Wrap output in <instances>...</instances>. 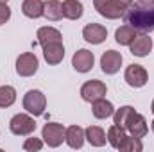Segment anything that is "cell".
<instances>
[{"instance_id":"1","label":"cell","mask_w":154,"mask_h":152,"mask_svg":"<svg viewBox=\"0 0 154 152\" xmlns=\"http://www.w3.org/2000/svg\"><path fill=\"white\" fill-rule=\"evenodd\" d=\"M124 22L131 27H134L140 32H152L154 31V4L149 5H140L133 2L125 13H124Z\"/></svg>"},{"instance_id":"2","label":"cell","mask_w":154,"mask_h":152,"mask_svg":"<svg viewBox=\"0 0 154 152\" xmlns=\"http://www.w3.org/2000/svg\"><path fill=\"white\" fill-rule=\"evenodd\" d=\"M9 129L16 136H29V134H32L36 131V122H34L32 114L16 113L9 122Z\"/></svg>"},{"instance_id":"3","label":"cell","mask_w":154,"mask_h":152,"mask_svg":"<svg viewBox=\"0 0 154 152\" xmlns=\"http://www.w3.org/2000/svg\"><path fill=\"white\" fill-rule=\"evenodd\" d=\"M47 108V97L39 90H29L23 95V109L32 116H41Z\"/></svg>"},{"instance_id":"4","label":"cell","mask_w":154,"mask_h":152,"mask_svg":"<svg viewBox=\"0 0 154 152\" xmlns=\"http://www.w3.org/2000/svg\"><path fill=\"white\" fill-rule=\"evenodd\" d=\"M106 93H108V86L102 81H97V79L86 81L81 86V99L84 102H90V104L102 99V97H106Z\"/></svg>"},{"instance_id":"5","label":"cell","mask_w":154,"mask_h":152,"mask_svg":"<svg viewBox=\"0 0 154 152\" xmlns=\"http://www.w3.org/2000/svg\"><path fill=\"white\" fill-rule=\"evenodd\" d=\"M41 138H43V141H45L48 147L56 149V147H59V145L63 143V140H65V127H63L61 123H57V122H48V123H45L43 129H41Z\"/></svg>"},{"instance_id":"6","label":"cell","mask_w":154,"mask_h":152,"mask_svg":"<svg viewBox=\"0 0 154 152\" xmlns=\"http://www.w3.org/2000/svg\"><path fill=\"white\" fill-rule=\"evenodd\" d=\"M93 5H95L97 13L108 20H118L125 13V7L122 4H118L116 0H93Z\"/></svg>"},{"instance_id":"7","label":"cell","mask_w":154,"mask_h":152,"mask_svg":"<svg viewBox=\"0 0 154 152\" xmlns=\"http://www.w3.org/2000/svg\"><path fill=\"white\" fill-rule=\"evenodd\" d=\"M39 61L32 52H23L16 59V74L20 77H31L38 72Z\"/></svg>"},{"instance_id":"8","label":"cell","mask_w":154,"mask_h":152,"mask_svg":"<svg viewBox=\"0 0 154 152\" xmlns=\"http://www.w3.org/2000/svg\"><path fill=\"white\" fill-rule=\"evenodd\" d=\"M124 79H125V82H127L131 88H142V86L147 84L149 74H147V70H145L142 65H134V63H133V65H129V66L125 68Z\"/></svg>"},{"instance_id":"9","label":"cell","mask_w":154,"mask_h":152,"mask_svg":"<svg viewBox=\"0 0 154 152\" xmlns=\"http://www.w3.org/2000/svg\"><path fill=\"white\" fill-rule=\"evenodd\" d=\"M93 65H95V56H93V52H90L86 48H79L72 57V66L79 74L90 72L93 68Z\"/></svg>"},{"instance_id":"10","label":"cell","mask_w":154,"mask_h":152,"mask_svg":"<svg viewBox=\"0 0 154 152\" xmlns=\"http://www.w3.org/2000/svg\"><path fill=\"white\" fill-rule=\"evenodd\" d=\"M122 61H124V57H122L120 52L106 50L102 54V57H100V68H102V72L106 75H115L120 70V66H122Z\"/></svg>"},{"instance_id":"11","label":"cell","mask_w":154,"mask_h":152,"mask_svg":"<svg viewBox=\"0 0 154 152\" xmlns=\"http://www.w3.org/2000/svg\"><path fill=\"white\" fill-rule=\"evenodd\" d=\"M82 38H84V41H88L91 45H100L108 38V29L100 23H88L82 29Z\"/></svg>"},{"instance_id":"12","label":"cell","mask_w":154,"mask_h":152,"mask_svg":"<svg viewBox=\"0 0 154 152\" xmlns=\"http://www.w3.org/2000/svg\"><path fill=\"white\" fill-rule=\"evenodd\" d=\"M43 57L48 65H59L65 57V47L63 41H54L48 45H43Z\"/></svg>"},{"instance_id":"13","label":"cell","mask_w":154,"mask_h":152,"mask_svg":"<svg viewBox=\"0 0 154 152\" xmlns=\"http://www.w3.org/2000/svg\"><path fill=\"white\" fill-rule=\"evenodd\" d=\"M129 48H131V54H133V56H136V57H145V56H149L151 50H152V39L143 32V34H140V36H136V38L133 39V43L129 45Z\"/></svg>"},{"instance_id":"14","label":"cell","mask_w":154,"mask_h":152,"mask_svg":"<svg viewBox=\"0 0 154 152\" xmlns=\"http://www.w3.org/2000/svg\"><path fill=\"white\" fill-rule=\"evenodd\" d=\"M129 132H131V136H134V138H143L145 134H147V131H149V125H147V120H145V116L140 113H136L131 116V120H129V123H127V127H125Z\"/></svg>"},{"instance_id":"15","label":"cell","mask_w":154,"mask_h":152,"mask_svg":"<svg viewBox=\"0 0 154 152\" xmlns=\"http://www.w3.org/2000/svg\"><path fill=\"white\" fill-rule=\"evenodd\" d=\"M84 140H86V136H84V129H82V127H79V125H70V127L65 129V141L68 143V147H72V149H81V147L84 145Z\"/></svg>"},{"instance_id":"16","label":"cell","mask_w":154,"mask_h":152,"mask_svg":"<svg viewBox=\"0 0 154 152\" xmlns=\"http://www.w3.org/2000/svg\"><path fill=\"white\" fill-rule=\"evenodd\" d=\"M91 113H93L95 118H99V120H106V118L113 116L115 108H113V104H111L109 100H106V99L102 97V99L91 102Z\"/></svg>"},{"instance_id":"17","label":"cell","mask_w":154,"mask_h":152,"mask_svg":"<svg viewBox=\"0 0 154 152\" xmlns=\"http://www.w3.org/2000/svg\"><path fill=\"white\" fill-rule=\"evenodd\" d=\"M36 38H38V45H48V43H54V41H63L61 32L56 29V27H39L38 32H36Z\"/></svg>"},{"instance_id":"18","label":"cell","mask_w":154,"mask_h":152,"mask_svg":"<svg viewBox=\"0 0 154 152\" xmlns=\"http://www.w3.org/2000/svg\"><path fill=\"white\" fill-rule=\"evenodd\" d=\"M84 136H86L88 143L93 145V147H102V145H106V141H108L104 129L99 127V125H90L88 129H84Z\"/></svg>"},{"instance_id":"19","label":"cell","mask_w":154,"mask_h":152,"mask_svg":"<svg viewBox=\"0 0 154 152\" xmlns=\"http://www.w3.org/2000/svg\"><path fill=\"white\" fill-rule=\"evenodd\" d=\"M43 16L50 22H57L63 18V4L59 0H47L43 5Z\"/></svg>"},{"instance_id":"20","label":"cell","mask_w":154,"mask_h":152,"mask_svg":"<svg viewBox=\"0 0 154 152\" xmlns=\"http://www.w3.org/2000/svg\"><path fill=\"white\" fill-rule=\"evenodd\" d=\"M43 5L45 2L43 0H23L22 4V13L27 16V18H41L43 16Z\"/></svg>"},{"instance_id":"21","label":"cell","mask_w":154,"mask_h":152,"mask_svg":"<svg viewBox=\"0 0 154 152\" xmlns=\"http://www.w3.org/2000/svg\"><path fill=\"white\" fill-rule=\"evenodd\" d=\"M136 36H138V34H136V29L131 27V25H127V23L122 25V27H118V29L115 31L116 43H118V45H124V47H129Z\"/></svg>"},{"instance_id":"22","label":"cell","mask_w":154,"mask_h":152,"mask_svg":"<svg viewBox=\"0 0 154 152\" xmlns=\"http://www.w3.org/2000/svg\"><path fill=\"white\" fill-rule=\"evenodd\" d=\"M84 9L79 0H65L63 2V16L68 20H79L82 16Z\"/></svg>"},{"instance_id":"23","label":"cell","mask_w":154,"mask_h":152,"mask_svg":"<svg viewBox=\"0 0 154 152\" xmlns=\"http://www.w3.org/2000/svg\"><path fill=\"white\" fill-rule=\"evenodd\" d=\"M133 114H134V108H131V106H122V108L115 109V113H113V123H116V125H120V127L125 129Z\"/></svg>"},{"instance_id":"24","label":"cell","mask_w":154,"mask_h":152,"mask_svg":"<svg viewBox=\"0 0 154 152\" xmlns=\"http://www.w3.org/2000/svg\"><path fill=\"white\" fill-rule=\"evenodd\" d=\"M106 138H108V143H109L113 149H118V145H120L122 140L125 138V129L120 127V125H116V123H113V125L108 129Z\"/></svg>"},{"instance_id":"25","label":"cell","mask_w":154,"mask_h":152,"mask_svg":"<svg viewBox=\"0 0 154 152\" xmlns=\"http://www.w3.org/2000/svg\"><path fill=\"white\" fill-rule=\"evenodd\" d=\"M16 102V90L9 84L0 86V108H11Z\"/></svg>"},{"instance_id":"26","label":"cell","mask_w":154,"mask_h":152,"mask_svg":"<svg viewBox=\"0 0 154 152\" xmlns=\"http://www.w3.org/2000/svg\"><path fill=\"white\" fill-rule=\"evenodd\" d=\"M118 150L122 152H142L143 150V145L140 141V138H134V136H127L122 140V143L118 145Z\"/></svg>"},{"instance_id":"27","label":"cell","mask_w":154,"mask_h":152,"mask_svg":"<svg viewBox=\"0 0 154 152\" xmlns=\"http://www.w3.org/2000/svg\"><path fill=\"white\" fill-rule=\"evenodd\" d=\"M41 149H43V140H39V138H27L23 141V150L27 152H38Z\"/></svg>"},{"instance_id":"28","label":"cell","mask_w":154,"mask_h":152,"mask_svg":"<svg viewBox=\"0 0 154 152\" xmlns=\"http://www.w3.org/2000/svg\"><path fill=\"white\" fill-rule=\"evenodd\" d=\"M11 18V7L7 4H0V25L7 23Z\"/></svg>"},{"instance_id":"29","label":"cell","mask_w":154,"mask_h":152,"mask_svg":"<svg viewBox=\"0 0 154 152\" xmlns=\"http://www.w3.org/2000/svg\"><path fill=\"white\" fill-rule=\"evenodd\" d=\"M116 2H118V4H122V5H124V7L127 9V7H129V5H131V4H133L134 0H116Z\"/></svg>"},{"instance_id":"30","label":"cell","mask_w":154,"mask_h":152,"mask_svg":"<svg viewBox=\"0 0 154 152\" xmlns=\"http://www.w3.org/2000/svg\"><path fill=\"white\" fill-rule=\"evenodd\" d=\"M136 4H140V5H149V4H154V0H136Z\"/></svg>"},{"instance_id":"31","label":"cell","mask_w":154,"mask_h":152,"mask_svg":"<svg viewBox=\"0 0 154 152\" xmlns=\"http://www.w3.org/2000/svg\"><path fill=\"white\" fill-rule=\"evenodd\" d=\"M151 111H152V114H154V100H152V104H151Z\"/></svg>"},{"instance_id":"32","label":"cell","mask_w":154,"mask_h":152,"mask_svg":"<svg viewBox=\"0 0 154 152\" xmlns=\"http://www.w3.org/2000/svg\"><path fill=\"white\" fill-rule=\"evenodd\" d=\"M151 129H152V132H154V120L151 122Z\"/></svg>"},{"instance_id":"33","label":"cell","mask_w":154,"mask_h":152,"mask_svg":"<svg viewBox=\"0 0 154 152\" xmlns=\"http://www.w3.org/2000/svg\"><path fill=\"white\" fill-rule=\"evenodd\" d=\"M7 2H9V0H0V4H7Z\"/></svg>"}]
</instances>
